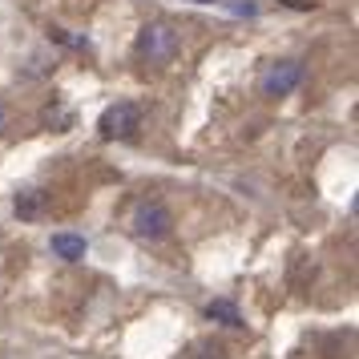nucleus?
Wrapping results in <instances>:
<instances>
[{
	"label": "nucleus",
	"instance_id": "12",
	"mask_svg": "<svg viewBox=\"0 0 359 359\" xmlns=\"http://www.w3.org/2000/svg\"><path fill=\"white\" fill-rule=\"evenodd\" d=\"M0 130H4V105H0Z\"/></svg>",
	"mask_w": 359,
	"mask_h": 359
},
{
	"label": "nucleus",
	"instance_id": "1",
	"mask_svg": "<svg viewBox=\"0 0 359 359\" xmlns=\"http://www.w3.org/2000/svg\"><path fill=\"white\" fill-rule=\"evenodd\" d=\"M182 41H178V29L165 25V20H149L146 29L137 33V57L149 61V65H170L178 57Z\"/></svg>",
	"mask_w": 359,
	"mask_h": 359
},
{
	"label": "nucleus",
	"instance_id": "8",
	"mask_svg": "<svg viewBox=\"0 0 359 359\" xmlns=\"http://www.w3.org/2000/svg\"><path fill=\"white\" fill-rule=\"evenodd\" d=\"M190 359H226V347H222V343H214V339H202V343H194Z\"/></svg>",
	"mask_w": 359,
	"mask_h": 359
},
{
	"label": "nucleus",
	"instance_id": "10",
	"mask_svg": "<svg viewBox=\"0 0 359 359\" xmlns=\"http://www.w3.org/2000/svg\"><path fill=\"white\" fill-rule=\"evenodd\" d=\"M283 4H287V8H299V13H311V8H315V0H283Z\"/></svg>",
	"mask_w": 359,
	"mask_h": 359
},
{
	"label": "nucleus",
	"instance_id": "9",
	"mask_svg": "<svg viewBox=\"0 0 359 359\" xmlns=\"http://www.w3.org/2000/svg\"><path fill=\"white\" fill-rule=\"evenodd\" d=\"M45 121H49V126H69V114L61 109V105H57V109L49 105V109H45Z\"/></svg>",
	"mask_w": 359,
	"mask_h": 359
},
{
	"label": "nucleus",
	"instance_id": "5",
	"mask_svg": "<svg viewBox=\"0 0 359 359\" xmlns=\"http://www.w3.org/2000/svg\"><path fill=\"white\" fill-rule=\"evenodd\" d=\"M53 255L65 262H81L85 259V238L81 234H53Z\"/></svg>",
	"mask_w": 359,
	"mask_h": 359
},
{
	"label": "nucleus",
	"instance_id": "11",
	"mask_svg": "<svg viewBox=\"0 0 359 359\" xmlns=\"http://www.w3.org/2000/svg\"><path fill=\"white\" fill-rule=\"evenodd\" d=\"M194 4H222V0H194Z\"/></svg>",
	"mask_w": 359,
	"mask_h": 359
},
{
	"label": "nucleus",
	"instance_id": "7",
	"mask_svg": "<svg viewBox=\"0 0 359 359\" xmlns=\"http://www.w3.org/2000/svg\"><path fill=\"white\" fill-rule=\"evenodd\" d=\"M41 210H45V194H41V190H25V194H17V214L20 218H36Z\"/></svg>",
	"mask_w": 359,
	"mask_h": 359
},
{
	"label": "nucleus",
	"instance_id": "4",
	"mask_svg": "<svg viewBox=\"0 0 359 359\" xmlns=\"http://www.w3.org/2000/svg\"><path fill=\"white\" fill-rule=\"evenodd\" d=\"M299 85H303V65L299 61H275V65L262 73L259 89L266 101H278V97H291Z\"/></svg>",
	"mask_w": 359,
	"mask_h": 359
},
{
	"label": "nucleus",
	"instance_id": "2",
	"mask_svg": "<svg viewBox=\"0 0 359 359\" xmlns=\"http://www.w3.org/2000/svg\"><path fill=\"white\" fill-rule=\"evenodd\" d=\"M137 130H142V109L133 101H117L97 117V133L105 142H130L137 137Z\"/></svg>",
	"mask_w": 359,
	"mask_h": 359
},
{
	"label": "nucleus",
	"instance_id": "3",
	"mask_svg": "<svg viewBox=\"0 0 359 359\" xmlns=\"http://www.w3.org/2000/svg\"><path fill=\"white\" fill-rule=\"evenodd\" d=\"M130 226L142 243H162V238H170V230H174V214H170L165 202H142V206L133 210Z\"/></svg>",
	"mask_w": 359,
	"mask_h": 359
},
{
	"label": "nucleus",
	"instance_id": "6",
	"mask_svg": "<svg viewBox=\"0 0 359 359\" xmlns=\"http://www.w3.org/2000/svg\"><path fill=\"white\" fill-rule=\"evenodd\" d=\"M206 319H214V323H222V327H243V315H238V307H234L230 299L206 303Z\"/></svg>",
	"mask_w": 359,
	"mask_h": 359
}]
</instances>
